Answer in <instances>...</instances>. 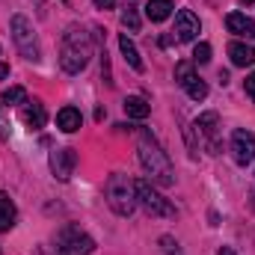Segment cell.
<instances>
[{"instance_id":"cell-1","label":"cell","mask_w":255,"mask_h":255,"mask_svg":"<svg viewBox=\"0 0 255 255\" xmlns=\"http://www.w3.org/2000/svg\"><path fill=\"white\" fill-rule=\"evenodd\" d=\"M136 151H139V163H142V169L151 175L154 184H160V187H172V184H175V169H172V163H169V154L160 148V142L154 139L151 130H145V128L139 130Z\"/></svg>"},{"instance_id":"cell-2","label":"cell","mask_w":255,"mask_h":255,"mask_svg":"<svg viewBox=\"0 0 255 255\" xmlns=\"http://www.w3.org/2000/svg\"><path fill=\"white\" fill-rule=\"evenodd\" d=\"M89 57H92V39L86 30L80 27H68L63 36V45H60V65L68 74H77L89 65Z\"/></svg>"},{"instance_id":"cell-3","label":"cell","mask_w":255,"mask_h":255,"mask_svg":"<svg viewBox=\"0 0 255 255\" xmlns=\"http://www.w3.org/2000/svg\"><path fill=\"white\" fill-rule=\"evenodd\" d=\"M107 205L119 214V217H130L133 208H136V193H133V181L122 175V172H113L107 178Z\"/></svg>"},{"instance_id":"cell-4","label":"cell","mask_w":255,"mask_h":255,"mask_svg":"<svg viewBox=\"0 0 255 255\" xmlns=\"http://www.w3.org/2000/svg\"><path fill=\"white\" fill-rule=\"evenodd\" d=\"M133 193H136V202H139L148 214H154V217H172V214H175L172 202H169V199H163V196L154 190L145 178L133 181Z\"/></svg>"},{"instance_id":"cell-5","label":"cell","mask_w":255,"mask_h":255,"mask_svg":"<svg viewBox=\"0 0 255 255\" xmlns=\"http://www.w3.org/2000/svg\"><path fill=\"white\" fill-rule=\"evenodd\" d=\"M12 39H15L18 51H21L30 63H39V42H36L33 24H30L24 15H12Z\"/></svg>"},{"instance_id":"cell-6","label":"cell","mask_w":255,"mask_h":255,"mask_svg":"<svg viewBox=\"0 0 255 255\" xmlns=\"http://www.w3.org/2000/svg\"><path fill=\"white\" fill-rule=\"evenodd\" d=\"M95 250V241L89 235H83L77 226H65L57 235V253L60 255H89Z\"/></svg>"},{"instance_id":"cell-7","label":"cell","mask_w":255,"mask_h":255,"mask_svg":"<svg viewBox=\"0 0 255 255\" xmlns=\"http://www.w3.org/2000/svg\"><path fill=\"white\" fill-rule=\"evenodd\" d=\"M232 154H235V160L241 166L253 163L255 160V133H250V130H235L232 133Z\"/></svg>"},{"instance_id":"cell-8","label":"cell","mask_w":255,"mask_h":255,"mask_svg":"<svg viewBox=\"0 0 255 255\" xmlns=\"http://www.w3.org/2000/svg\"><path fill=\"white\" fill-rule=\"evenodd\" d=\"M199 30H202V24H199V18L193 15L190 9H181L175 15V39L178 42H193L199 36Z\"/></svg>"},{"instance_id":"cell-9","label":"cell","mask_w":255,"mask_h":255,"mask_svg":"<svg viewBox=\"0 0 255 255\" xmlns=\"http://www.w3.org/2000/svg\"><path fill=\"white\" fill-rule=\"evenodd\" d=\"M74 163H77L74 148H60V151H54V154H51V169H54V175H57L60 181H68V178H71Z\"/></svg>"},{"instance_id":"cell-10","label":"cell","mask_w":255,"mask_h":255,"mask_svg":"<svg viewBox=\"0 0 255 255\" xmlns=\"http://www.w3.org/2000/svg\"><path fill=\"white\" fill-rule=\"evenodd\" d=\"M21 119H24V125L39 130V128H45V122H48V113H45L42 101H24L21 104Z\"/></svg>"},{"instance_id":"cell-11","label":"cell","mask_w":255,"mask_h":255,"mask_svg":"<svg viewBox=\"0 0 255 255\" xmlns=\"http://www.w3.org/2000/svg\"><path fill=\"white\" fill-rule=\"evenodd\" d=\"M226 27H229V33H235V36L255 39V21L253 18H247L244 12H232V15L226 18Z\"/></svg>"},{"instance_id":"cell-12","label":"cell","mask_w":255,"mask_h":255,"mask_svg":"<svg viewBox=\"0 0 255 255\" xmlns=\"http://www.w3.org/2000/svg\"><path fill=\"white\" fill-rule=\"evenodd\" d=\"M229 57H232L235 65L247 68V65L255 63V48L253 45H244V42H232V45H229Z\"/></svg>"},{"instance_id":"cell-13","label":"cell","mask_w":255,"mask_h":255,"mask_svg":"<svg viewBox=\"0 0 255 255\" xmlns=\"http://www.w3.org/2000/svg\"><path fill=\"white\" fill-rule=\"evenodd\" d=\"M80 122H83V116H80V110H74V107H63V110L57 113V125H60V130H65V133H74V130L80 128Z\"/></svg>"},{"instance_id":"cell-14","label":"cell","mask_w":255,"mask_h":255,"mask_svg":"<svg viewBox=\"0 0 255 255\" xmlns=\"http://www.w3.org/2000/svg\"><path fill=\"white\" fill-rule=\"evenodd\" d=\"M169 12H172V0H148L145 3V15H148V21H166L169 18Z\"/></svg>"},{"instance_id":"cell-15","label":"cell","mask_w":255,"mask_h":255,"mask_svg":"<svg viewBox=\"0 0 255 255\" xmlns=\"http://www.w3.org/2000/svg\"><path fill=\"white\" fill-rule=\"evenodd\" d=\"M119 48H122V57L128 60V65L133 68V71H142V60H139V51H136V45L128 39L125 33L119 36Z\"/></svg>"},{"instance_id":"cell-16","label":"cell","mask_w":255,"mask_h":255,"mask_svg":"<svg viewBox=\"0 0 255 255\" xmlns=\"http://www.w3.org/2000/svg\"><path fill=\"white\" fill-rule=\"evenodd\" d=\"M15 226V205L6 193L0 190V232H9Z\"/></svg>"},{"instance_id":"cell-17","label":"cell","mask_w":255,"mask_h":255,"mask_svg":"<svg viewBox=\"0 0 255 255\" xmlns=\"http://www.w3.org/2000/svg\"><path fill=\"white\" fill-rule=\"evenodd\" d=\"M125 113L130 116V119H145V116L151 113V107H148V101H145V98L130 95V98H125Z\"/></svg>"},{"instance_id":"cell-18","label":"cell","mask_w":255,"mask_h":255,"mask_svg":"<svg viewBox=\"0 0 255 255\" xmlns=\"http://www.w3.org/2000/svg\"><path fill=\"white\" fill-rule=\"evenodd\" d=\"M217 122H220V119H217V113H205V116H199V119H196V128H199V130H202V133L211 139V148H217V142H214Z\"/></svg>"},{"instance_id":"cell-19","label":"cell","mask_w":255,"mask_h":255,"mask_svg":"<svg viewBox=\"0 0 255 255\" xmlns=\"http://www.w3.org/2000/svg\"><path fill=\"white\" fill-rule=\"evenodd\" d=\"M122 24L128 30H139V3L136 0H128L122 6Z\"/></svg>"},{"instance_id":"cell-20","label":"cell","mask_w":255,"mask_h":255,"mask_svg":"<svg viewBox=\"0 0 255 255\" xmlns=\"http://www.w3.org/2000/svg\"><path fill=\"white\" fill-rule=\"evenodd\" d=\"M0 101L6 104V107H15V104H24L27 101V89L24 86H9L3 95H0Z\"/></svg>"},{"instance_id":"cell-21","label":"cell","mask_w":255,"mask_h":255,"mask_svg":"<svg viewBox=\"0 0 255 255\" xmlns=\"http://www.w3.org/2000/svg\"><path fill=\"white\" fill-rule=\"evenodd\" d=\"M184 92L190 95L193 101H202V98H208V86H205V80L202 77H193L184 83Z\"/></svg>"},{"instance_id":"cell-22","label":"cell","mask_w":255,"mask_h":255,"mask_svg":"<svg viewBox=\"0 0 255 255\" xmlns=\"http://www.w3.org/2000/svg\"><path fill=\"white\" fill-rule=\"evenodd\" d=\"M196 77V71H193V63H178L175 65V80H178V86L184 89V83Z\"/></svg>"},{"instance_id":"cell-23","label":"cell","mask_w":255,"mask_h":255,"mask_svg":"<svg viewBox=\"0 0 255 255\" xmlns=\"http://www.w3.org/2000/svg\"><path fill=\"white\" fill-rule=\"evenodd\" d=\"M208 60H211V45H208V42H199V45H196V51H193V63L205 65Z\"/></svg>"},{"instance_id":"cell-24","label":"cell","mask_w":255,"mask_h":255,"mask_svg":"<svg viewBox=\"0 0 255 255\" xmlns=\"http://www.w3.org/2000/svg\"><path fill=\"white\" fill-rule=\"evenodd\" d=\"M244 86H247V95H250V98L255 101V71L250 74V77H247V80H244Z\"/></svg>"},{"instance_id":"cell-25","label":"cell","mask_w":255,"mask_h":255,"mask_svg":"<svg viewBox=\"0 0 255 255\" xmlns=\"http://www.w3.org/2000/svg\"><path fill=\"white\" fill-rule=\"evenodd\" d=\"M113 6H116V0H95V9H104V12H107V9H113Z\"/></svg>"},{"instance_id":"cell-26","label":"cell","mask_w":255,"mask_h":255,"mask_svg":"<svg viewBox=\"0 0 255 255\" xmlns=\"http://www.w3.org/2000/svg\"><path fill=\"white\" fill-rule=\"evenodd\" d=\"M217 255H238V253H235L232 247H223V250H220V253H217Z\"/></svg>"},{"instance_id":"cell-27","label":"cell","mask_w":255,"mask_h":255,"mask_svg":"<svg viewBox=\"0 0 255 255\" xmlns=\"http://www.w3.org/2000/svg\"><path fill=\"white\" fill-rule=\"evenodd\" d=\"M0 77H9V65H3V63H0Z\"/></svg>"},{"instance_id":"cell-28","label":"cell","mask_w":255,"mask_h":255,"mask_svg":"<svg viewBox=\"0 0 255 255\" xmlns=\"http://www.w3.org/2000/svg\"><path fill=\"white\" fill-rule=\"evenodd\" d=\"M244 3H253V0H244Z\"/></svg>"}]
</instances>
